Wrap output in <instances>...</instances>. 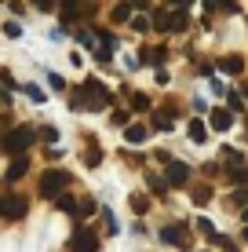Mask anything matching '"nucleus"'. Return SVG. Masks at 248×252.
I'll list each match as a JSON object with an SVG mask.
<instances>
[{"mask_svg": "<svg viewBox=\"0 0 248 252\" xmlns=\"http://www.w3.org/2000/svg\"><path fill=\"white\" fill-rule=\"evenodd\" d=\"M58 0H33V7H40V11H55Z\"/></svg>", "mask_w": 248, "mask_h": 252, "instance_id": "nucleus-31", "label": "nucleus"}, {"mask_svg": "<svg viewBox=\"0 0 248 252\" xmlns=\"http://www.w3.org/2000/svg\"><path fill=\"white\" fill-rule=\"evenodd\" d=\"M58 208H62V212H73V208H77V197H70V194L62 190V194H58Z\"/></svg>", "mask_w": 248, "mask_h": 252, "instance_id": "nucleus-26", "label": "nucleus"}, {"mask_svg": "<svg viewBox=\"0 0 248 252\" xmlns=\"http://www.w3.org/2000/svg\"><path fill=\"white\" fill-rule=\"evenodd\" d=\"M26 168H29V161H26L22 154H15L11 168H7V183H15V179H22V176H26Z\"/></svg>", "mask_w": 248, "mask_h": 252, "instance_id": "nucleus-12", "label": "nucleus"}, {"mask_svg": "<svg viewBox=\"0 0 248 252\" xmlns=\"http://www.w3.org/2000/svg\"><path fill=\"white\" fill-rule=\"evenodd\" d=\"M26 208H29V201H26L22 194H4L0 197V216H4V220H22Z\"/></svg>", "mask_w": 248, "mask_h": 252, "instance_id": "nucleus-5", "label": "nucleus"}, {"mask_svg": "<svg viewBox=\"0 0 248 252\" xmlns=\"http://www.w3.org/2000/svg\"><path fill=\"white\" fill-rule=\"evenodd\" d=\"M226 102H230V110H241V106H245L241 95H226Z\"/></svg>", "mask_w": 248, "mask_h": 252, "instance_id": "nucleus-37", "label": "nucleus"}, {"mask_svg": "<svg viewBox=\"0 0 248 252\" xmlns=\"http://www.w3.org/2000/svg\"><path fill=\"white\" fill-rule=\"evenodd\" d=\"M102 223H106V234H117V220H113L110 208H102Z\"/></svg>", "mask_w": 248, "mask_h": 252, "instance_id": "nucleus-28", "label": "nucleus"}, {"mask_svg": "<svg viewBox=\"0 0 248 252\" xmlns=\"http://www.w3.org/2000/svg\"><path fill=\"white\" fill-rule=\"evenodd\" d=\"M204 252H208V249H204Z\"/></svg>", "mask_w": 248, "mask_h": 252, "instance_id": "nucleus-41", "label": "nucleus"}, {"mask_svg": "<svg viewBox=\"0 0 248 252\" xmlns=\"http://www.w3.org/2000/svg\"><path fill=\"white\" fill-rule=\"evenodd\" d=\"M48 81H51V88H55V92H62V88H66V81H62L58 73H48Z\"/></svg>", "mask_w": 248, "mask_h": 252, "instance_id": "nucleus-32", "label": "nucleus"}, {"mask_svg": "<svg viewBox=\"0 0 248 252\" xmlns=\"http://www.w3.org/2000/svg\"><path fill=\"white\" fill-rule=\"evenodd\" d=\"M241 238H245V241H248V227H245V230H241Z\"/></svg>", "mask_w": 248, "mask_h": 252, "instance_id": "nucleus-39", "label": "nucleus"}, {"mask_svg": "<svg viewBox=\"0 0 248 252\" xmlns=\"http://www.w3.org/2000/svg\"><path fill=\"white\" fill-rule=\"evenodd\" d=\"M70 106H73V110H84V84H81L77 92H70Z\"/></svg>", "mask_w": 248, "mask_h": 252, "instance_id": "nucleus-27", "label": "nucleus"}, {"mask_svg": "<svg viewBox=\"0 0 248 252\" xmlns=\"http://www.w3.org/2000/svg\"><path fill=\"white\" fill-rule=\"evenodd\" d=\"M219 69L230 73V77H237V73H245V59H241V55H226L223 63H219Z\"/></svg>", "mask_w": 248, "mask_h": 252, "instance_id": "nucleus-11", "label": "nucleus"}, {"mask_svg": "<svg viewBox=\"0 0 248 252\" xmlns=\"http://www.w3.org/2000/svg\"><path fill=\"white\" fill-rule=\"evenodd\" d=\"M66 187H70V172L66 168H48L40 176V197H58Z\"/></svg>", "mask_w": 248, "mask_h": 252, "instance_id": "nucleus-1", "label": "nucleus"}, {"mask_svg": "<svg viewBox=\"0 0 248 252\" xmlns=\"http://www.w3.org/2000/svg\"><path fill=\"white\" fill-rule=\"evenodd\" d=\"M150 26H153V30H161V33H168V11H165V7L150 19Z\"/></svg>", "mask_w": 248, "mask_h": 252, "instance_id": "nucleus-23", "label": "nucleus"}, {"mask_svg": "<svg viewBox=\"0 0 248 252\" xmlns=\"http://www.w3.org/2000/svg\"><path fill=\"white\" fill-rule=\"evenodd\" d=\"M186 135H190V143H204V139H208V125L193 117L190 125H186Z\"/></svg>", "mask_w": 248, "mask_h": 252, "instance_id": "nucleus-10", "label": "nucleus"}, {"mask_svg": "<svg viewBox=\"0 0 248 252\" xmlns=\"http://www.w3.org/2000/svg\"><path fill=\"white\" fill-rule=\"evenodd\" d=\"M165 245H175V249H190V234H186V227L183 223H172V227H161V234H157Z\"/></svg>", "mask_w": 248, "mask_h": 252, "instance_id": "nucleus-6", "label": "nucleus"}, {"mask_svg": "<svg viewBox=\"0 0 248 252\" xmlns=\"http://www.w3.org/2000/svg\"><path fill=\"white\" fill-rule=\"evenodd\" d=\"M113 102V95L102 88L99 81H84V110H106Z\"/></svg>", "mask_w": 248, "mask_h": 252, "instance_id": "nucleus-2", "label": "nucleus"}, {"mask_svg": "<svg viewBox=\"0 0 248 252\" xmlns=\"http://www.w3.org/2000/svg\"><path fill=\"white\" fill-rule=\"evenodd\" d=\"M245 99H248V88H245Z\"/></svg>", "mask_w": 248, "mask_h": 252, "instance_id": "nucleus-40", "label": "nucleus"}, {"mask_svg": "<svg viewBox=\"0 0 248 252\" xmlns=\"http://www.w3.org/2000/svg\"><path fill=\"white\" fill-rule=\"evenodd\" d=\"M212 128L216 132H230L234 128V110H212Z\"/></svg>", "mask_w": 248, "mask_h": 252, "instance_id": "nucleus-9", "label": "nucleus"}, {"mask_svg": "<svg viewBox=\"0 0 248 252\" xmlns=\"http://www.w3.org/2000/svg\"><path fill=\"white\" fill-rule=\"evenodd\" d=\"M216 7H219V11H226V15H234L237 11V0H216Z\"/></svg>", "mask_w": 248, "mask_h": 252, "instance_id": "nucleus-29", "label": "nucleus"}, {"mask_svg": "<svg viewBox=\"0 0 248 252\" xmlns=\"http://www.w3.org/2000/svg\"><path fill=\"white\" fill-rule=\"evenodd\" d=\"M4 33H7V37H19L22 26H19V22H7V26H4Z\"/></svg>", "mask_w": 248, "mask_h": 252, "instance_id": "nucleus-35", "label": "nucleus"}, {"mask_svg": "<svg viewBox=\"0 0 248 252\" xmlns=\"http://www.w3.org/2000/svg\"><path fill=\"white\" fill-rule=\"evenodd\" d=\"M128 102H132V110H150V95L142 92H128Z\"/></svg>", "mask_w": 248, "mask_h": 252, "instance_id": "nucleus-18", "label": "nucleus"}, {"mask_svg": "<svg viewBox=\"0 0 248 252\" xmlns=\"http://www.w3.org/2000/svg\"><path fill=\"white\" fill-rule=\"evenodd\" d=\"M110 19H113V22H128V19H132V4H117Z\"/></svg>", "mask_w": 248, "mask_h": 252, "instance_id": "nucleus-20", "label": "nucleus"}, {"mask_svg": "<svg viewBox=\"0 0 248 252\" xmlns=\"http://www.w3.org/2000/svg\"><path fill=\"white\" fill-rule=\"evenodd\" d=\"M168 59V48H142V63H150V66H161Z\"/></svg>", "mask_w": 248, "mask_h": 252, "instance_id": "nucleus-14", "label": "nucleus"}, {"mask_svg": "<svg viewBox=\"0 0 248 252\" xmlns=\"http://www.w3.org/2000/svg\"><path fill=\"white\" fill-rule=\"evenodd\" d=\"M168 4H175V7H183V4H190V0H168Z\"/></svg>", "mask_w": 248, "mask_h": 252, "instance_id": "nucleus-38", "label": "nucleus"}, {"mask_svg": "<svg viewBox=\"0 0 248 252\" xmlns=\"http://www.w3.org/2000/svg\"><path fill=\"white\" fill-rule=\"evenodd\" d=\"M230 179H234V183H248V172H241V168H230Z\"/></svg>", "mask_w": 248, "mask_h": 252, "instance_id": "nucleus-33", "label": "nucleus"}, {"mask_svg": "<svg viewBox=\"0 0 248 252\" xmlns=\"http://www.w3.org/2000/svg\"><path fill=\"white\" fill-rule=\"evenodd\" d=\"M165 183L168 187H190V164L168 158V179H165Z\"/></svg>", "mask_w": 248, "mask_h": 252, "instance_id": "nucleus-7", "label": "nucleus"}, {"mask_svg": "<svg viewBox=\"0 0 248 252\" xmlns=\"http://www.w3.org/2000/svg\"><path fill=\"white\" fill-rule=\"evenodd\" d=\"M234 205H237V208L248 205V190H237V194H234Z\"/></svg>", "mask_w": 248, "mask_h": 252, "instance_id": "nucleus-34", "label": "nucleus"}, {"mask_svg": "<svg viewBox=\"0 0 248 252\" xmlns=\"http://www.w3.org/2000/svg\"><path fill=\"white\" fill-rule=\"evenodd\" d=\"M190 201H193V205H208V201H212V187H204V183L190 187Z\"/></svg>", "mask_w": 248, "mask_h": 252, "instance_id": "nucleus-15", "label": "nucleus"}, {"mask_svg": "<svg viewBox=\"0 0 248 252\" xmlns=\"http://www.w3.org/2000/svg\"><path fill=\"white\" fill-rule=\"evenodd\" d=\"M183 30H186V11H183V7L168 11V33H183Z\"/></svg>", "mask_w": 248, "mask_h": 252, "instance_id": "nucleus-13", "label": "nucleus"}, {"mask_svg": "<svg viewBox=\"0 0 248 252\" xmlns=\"http://www.w3.org/2000/svg\"><path fill=\"white\" fill-rule=\"evenodd\" d=\"M70 252H99V234L91 227H77L70 238Z\"/></svg>", "mask_w": 248, "mask_h": 252, "instance_id": "nucleus-4", "label": "nucleus"}, {"mask_svg": "<svg viewBox=\"0 0 248 252\" xmlns=\"http://www.w3.org/2000/svg\"><path fill=\"white\" fill-rule=\"evenodd\" d=\"M33 143V128H26V125H19V128H11L4 139H0V146H4V154H22L26 146Z\"/></svg>", "mask_w": 248, "mask_h": 252, "instance_id": "nucleus-3", "label": "nucleus"}, {"mask_svg": "<svg viewBox=\"0 0 248 252\" xmlns=\"http://www.w3.org/2000/svg\"><path fill=\"white\" fill-rule=\"evenodd\" d=\"M128 26H132L135 33H146L150 30V19H146V15H135V19H128Z\"/></svg>", "mask_w": 248, "mask_h": 252, "instance_id": "nucleus-25", "label": "nucleus"}, {"mask_svg": "<svg viewBox=\"0 0 248 252\" xmlns=\"http://www.w3.org/2000/svg\"><path fill=\"white\" fill-rule=\"evenodd\" d=\"M172 125H175V114H153V128L157 132H168Z\"/></svg>", "mask_w": 248, "mask_h": 252, "instance_id": "nucleus-19", "label": "nucleus"}, {"mask_svg": "<svg viewBox=\"0 0 248 252\" xmlns=\"http://www.w3.org/2000/svg\"><path fill=\"white\" fill-rule=\"evenodd\" d=\"M91 212H95V201H91V197H81L77 208H73V216H91Z\"/></svg>", "mask_w": 248, "mask_h": 252, "instance_id": "nucleus-22", "label": "nucleus"}, {"mask_svg": "<svg viewBox=\"0 0 248 252\" xmlns=\"http://www.w3.org/2000/svg\"><path fill=\"white\" fill-rule=\"evenodd\" d=\"M99 161H102V154H99V146L91 143V146H88V154H84V164H88V168H99Z\"/></svg>", "mask_w": 248, "mask_h": 252, "instance_id": "nucleus-21", "label": "nucleus"}, {"mask_svg": "<svg viewBox=\"0 0 248 252\" xmlns=\"http://www.w3.org/2000/svg\"><path fill=\"white\" fill-rule=\"evenodd\" d=\"M62 4V22L66 26H73V19H77V7H81V0H58Z\"/></svg>", "mask_w": 248, "mask_h": 252, "instance_id": "nucleus-17", "label": "nucleus"}, {"mask_svg": "<svg viewBox=\"0 0 248 252\" xmlns=\"http://www.w3.org/2000/svg\"><path fill=\"white\" fill-rule=\"evenodd\" d=\"M128 205H132L135 216H146L150 212V197H142V194H132V197H128Z\"/></svg>", "mask_w": 248, "mask_h": 252, "instance_id": "nucleus-16", "label": "nucleus"}, {"mask_svg": "<svg viewBox=\"0 0 248 252\" xmlns=\"http://www.w3.org/2000/svg\"><path fill=\"white\" fill-rule=\"evenodd\" d=\"M146 135H150L146 125H124V143L128 146H142V143H146Z\"/></svg>", "mask_w": 248, "mask_h": 252, "instance_id": "nucleus-8", "label": "nucleus"}, {"mask_svg": "<svg viewBox=\"0 0 248 252\" xmlns=\"http://www.w3.org/2000/svg\"><path fill=\"white\" fill-rule=\"evenodd\" d=\"M146 183H150V190H153V194H168V183H165L161 176H153V172L146 176Z\"/></svg>", "mask_w": 248, "mask_h": 252, "instance_id": "nucleus-24", "label": "nucleus"}, {"mask_svg": "<svg viewBox=\"0 0 248 252\" xmlns=\"http://www.w3.org/2000/svg\"><path fill=\"white\" fill-rule=\"evenodd\" d=\"M193 227H197V230L204 234V238H212V234H216V227H212L208 220H197V223H193Z\"/></svg>", "mask_w": 248, "mask_h": 252, "instance_id": "nucleus-30", "label": "nucleus"}, {"mask_svg": "<svg viewBox=\"0 0 248 252\" xmlns=\"http://www.w3.org/2000/svg\"><path fill=\"white\" fill-rule=\"evenodd\" d=\"M113 125H121V128L128 125V114H124V110H113Z\"/></svg>", "mask_w": 248, "mask_h": 252, "instance_id": "nucleus-36", "label": "nucleus"}]
</instances>
